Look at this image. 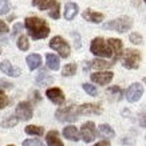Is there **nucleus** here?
<instances>
[{
	"label": "nucleus",
	"instance_id": "1",
	"mask_svg": "<svg viewBox=\"0 0 146 146\" xmlns=\"http://www.w3.org/2000/svg\"><path fill=\"white\" fill-rule=\"evenodd\" d=\"M28 35L31 36L34 40H39V39H44L50 35V27L47 26V23L40 18L36 16H30L26 19L24 22Z\"/></svg>",
	"mask_w": 146,
	"mask_h": 146
},
{
	"label": "nucleus",
	"instance_id": "2",
	"mask_svg": "<svg viewBox=\"0 0 146 146\" xmlns=\"http://www.w3.org/2000/svg\"><path fill=\"white\" fill-rule=\"evenodd\" d=\"M90 51L95 55V56H101V58H111L113 56V51L109 47L107 42L103 38H95L91 42L90 46Z\"/></svg>",
	"mask_w": 146,
	"mask_h": 146
},
{
	"label": "nucleus",
	"instance_id": "3",
	"mask_svg": "<svg viewBox=\"0 0 146 146\" xmlns=\"http://www.w3.org/2000/svg\"><path fill=\"white\" fill-rule=\"evenodd\" d=\"M133 26V20L127 16H121L118 19H114V20H111V22H107L103 24V28L105 30H114L117 32H121V34H123V32L129 31L130 28Z\"/></svg>",
	"mask_w": 146,
	"mask_h": 146
},
{
	"label": "nucleus",
	"instance_id": "4",
	"mask_svg": "<svg viewBox=\"0 0 146 146\" xmlns=\"http://www.w3.org/2000/svg\"><path fill=\"white\" fill-rule=\"evenodd\" d=\"M141 52L138 50H126L123 52V56H122V64L126 68L135 70L141 64Z\"/></svg>",
	"mask_w": 146,
	"mask_h": 146
},
{
	"label": "nucleus",
	"instance_id": "5",
	"mask_svg": "<svg viewBox=\"0 0 146 146\" xmlns=\"http://www.w3.org/2000/svg\"><path fill=\"white\" fill-rule=\"evenodd\" d=\"M78 115H79L78 107L72 106V105L71 106H66V107H60L55 113L56 119L60 121V122H75L78 119Z\"/></svg>",
	"mask_w": 146,
	"mask_h": 146
},
{
	"label": "nucleus",
	"instance_id": "6",
	"mask_svg": "<svg viewBox=\"0 0 146 146\" xmlns=\"http://www.w3.org/2000/svg\"><path fill=\"white\" fill-rule=\"evenodd\" d=\"M50 47L55 50L56 52H59V55L64 59L70 56V46L62 36H54L50 42Z\"/></svg>",
	"mask_w": 146,
	"mask_h": 146
},
{
	"label": "nucleus",
	"instance_id": "7",
	"mask_svg": "<svg viewBox=\"0 0 146 146\" xmlns=\"http://www.w3.org/2000/svg\"><path fill=\"white\" fill-rule=\"evenodd\" d=\"M18 119L30 121L32 118V106L28 102H20L16 106V115Z\"/></svg>",
	"mask_w": 146,
	"mask_h": 146
},
{
	"label": "nucleus",
	"instance_id": "8",
	"mask_svg": "<svg viewBox=\"0 0 146 146\" xmlns=\"http://www.w3.org/2000/svg\"><path fill=\"white\" fill-rule=\"evenodd\" d=\"M142 94H143V86L141 83H133L126 90V99L133 103V102H137L138 99H141Z\"/></svg>",
	"mask_w": 146,
	"mask_h": 146
},
{
	"label": "nucleus",
	"instance_id": "9",
	"mask_svg": "<svg viewBox=\"0 0 146 146\" xmlns=\"http://www.w3.org/2000/svg\"><path fill=\"white\" fill-rule=\"evenodd\" d=\"M80 134H82V138H83L84 142H91L94 141V138L97 135V130H95V123L89 121L86 123L82 125V129H80Z\"/></svg>",
	"mask_w": 146,
	"mask_h": 146
},
{
	"label": "nucleus",
	"instance_id": "10",
	"mask_svg": "<svg viewBox=\"0 0 146 146\" xmlns=\"http://www.w3.org/2000/svg\"><path fill=\"white\" fill-rule=\"evenodd\" d=\"M107 44H109V47L113 51V62H111V64H114L121 58V55H122V50H123L122 40L115 39V38H110V39L107 40Z\"/></svg>",
	"mask_w": 146,
	"mask_h": 146
},
{
	"label": "nucleus",
	"instance_id": "11",
	"mask_svg": "<svg viewBox=\"0 0 146 146\" xmlns=\"http://www.w3.org/2000/svg\"><path fill=\"white\" fill-rule=\"evenodd\" d=\"M46 95L50 101L55 105H63L64 103V94L59 87H51L46 91Z\"/></svg>",
	"mask_w": 146,
	"mask_h": 146
},
{
	"label": "nucleus",
	"instance_id": "12",
	"mask_svg": "<svg viewBox=\"0 0 146 146\" xmlns=\"http://www.w3.org/2000/svg\"><path fill=\"white\" fill-rule=\"evenodd\" d=\"M114 74L111 71H105V72H95V74H91V80L95 82V83L101 84V86H105V84L110 83L111 79H113Z\"/></svg>",
	"mask_w": 146,
	"mask_h": 146
},
{
	"label": "nucleus",
	"instance_id": "13",
	"mask_svg": "<svg viewBox=\"0 0 146 146\" xmlns=\"http://www.w3.org/2000/svg\"><path fill=\"white\" fill-rule=\"evenodd\" d=\"M79 114H101L102 107L101 105H95V103H84L78 106Z\"/></svg>",
	"mask_w": 146,
	"mask_h": 146
},
{
	"label": "nucleus",
	"instance_id": "14",
	"mask_svg": "<svg viewBox=\"0 0 146 146\" xmlns=\"http://www.w3.org/2000/svg\"><path fill=\"white\" fill-rule=\"evenodd\" d=\"M0 70L3 74L8 76H19L20 75V70H19L18 67H13L8 60H3V62L0 63Z\"/></svg>",
	"mask_w": 146,
	"mask_h": 146
},
{
	"label": "nucleus",
	"instance_id": "15",
	"mask_svg": "<svg viewBox=\"0 0 146 146\" xmlns=\"http://www.w3.org/2000/svg\"><path fill=\"white\" fill-rule=\"evenodd\" d=\"M105 18V15L101 12H95L93 9H87V11H84L83 12V19L86 20H89L91 23H101Z\"/></svg>",
	"mask_w": 146,
	"mask_h": 146
},
{
	"label": "nucleus",
	"instance_id": "16",
	"mask_svg": "<svg viewBox=\"0 0 146 146\" xmlns=\"http://www.w3.org/2000/svg\"><path fill=\"white\" fill-rule=\"evenodd\" d=\"M46 139H47V145L48 146H64L63 145V142L60 141L59 133H58L56 130H51V131H48L47 135H46Z\"/></svg>",
	"mask_w": 146,
	"mask_h": 146
},
{
	"label": "nucleus",
	"instance_id": "17",
	"mask_svg": "<svg viewBox=\"0 0 146 146\" xmlns=\"http://www.w3.org/2000/svg\"><path fill=\"white\" fill-rule=\"evenodd\" d=\"M27 64H28V68L31 71L36 70L42 64V56L39 54H32L30 56H27Z\"/></svg>",
	"mask_w": 146,
	"mask_h": 146
},
{
	"label": "nucleus",
	"instance_id": "18",
	"mask_svg": "<svg viewBox=\"0 0 146 146\" xmlns=\"http://www.w3.org/2000/svg\"><path fill=\"white\" fill-rule=\"evenodd\" d=\"M78 5L75 3H67L66 4V8H64V18L67 20H72V19L76 16V13H78Z\"/></svg>",
	"mask_w": 146,
	"mask_h": 146
},
{
	"label": "nucleus",
	"instance_id": "19",
	"mask_svg": "<svg viewBox=\"0 0 146 146\" xmlns=\"http://www.w3.org/2000/svg\"><path fill=\"white\" fill-rule=\"evenodd\" d=\"M63 135H64L67 139H70V141H78V139H79V133H78V130H76L75 126H67V127H64Z\"/></svg>",
	"mask_w": 146,
	"mask_h": 146
},
{
	"label": "nucleus",
	"instance_id": "20",
	"mask_svg": "<svg viewBox=\"0 0 146 146\" xmlns=\"http://www.w3.org/2000/svg\"><path fill=\"white\" fill-rule=\"evenodd\" d=\"M32 4L42 11H44V9L52 8L56 4V0H32Z\"/></svg>",
	"mask_w": 146,
	"mask_h": 146
},
{
	"label": "nucleus",
	"instance_id": "21",
	"mask_svg": "<svg viewBox=\"0 0 146 146\" xmlns=\"http://www.w3.org/2000/svg\"><path fill=\"white\" fill-rule=\"evenodd\" d=\"M89 64H86L84 66V70H89V68H98V70H101V68H107V67L113 66L111 63L106 62V60H101V59H95L93 62H87Z\"/></svg>",
	"mask_w": 146,
	"mask_h": 146
},
{
	"label": "nucleus",
	"instance_id": "22",
	"mask_svg": "<svg viewBox=\"0 0 146 146\" xmlns=\"http://www.w3.org/2000/svg\"><path fill=\"white\" fill-rule=\"evenodd\" d=\"M46 62H47V67L50 70H58L59 66H60V62H59V58L55 56L54 54H47L46 55Z\"/></svg>",
	"mask_w": 146,
	"mask_h": 146
},
{
	"label": "nucleus",
	"instance_id": "23",
	"mask_svg": "<svg viewBox=\"0 0 146 146\" xmlns=\"http://www.w3.org/2000/svg\"><path fill=\"white\" fill-rule=\"evenodd\" d=\"M36 83L39 84V86H44V84H50L52 83V78L47 74V71L44 68H42L39 72V75L36 78Z\"/></svg>",
	"mask_w": 146,
	"mask_h": 146
},
{
	"label": "nucleus",
	"instance_id": "24",
	"mask_svg": "<svg viewBox=\"0 0 146 146\" xmlns=\"http://www.w3.org/2000/svg\"><path fill=\"white\" fill-rule=\"evenodd\" d=\"M99 133H101L102 135L107 137V138H113L115 135L113 127H111V126H109V125H106V123H102L101 126H99Z\"/></svg>",
	"mask_w": 146,
	"mask_h": 146
},
{
	"label": "nucleus",
	"instance_id": "25",
	"mask_svg": "<svg viewBox=\"0 0 146 146\" xmlns=\"http://www.w3.org/2000/svg\"><path fill=\"white\" fill-rule=\"evenodd\" d=\"M26 133L30 134V135H43L44 134V130L40 126H35V125H30L26 127Z\"/></svg>",
	"mask_w": 146,
	"mask_h": 146
},
{
	"label": "nucleus",
	"instance_id": "26",
	"mask_svg": "<svg viewBox=\"0 0 146 146\" xmlns=\"http://www.w3.org/2000/svg\"><path fill=\"white\" fill-rule=\"evenodd\" d=\"M75 72H76V64L75 63H70V64H66V66H64V68H63V71H62V75L71 76V75H74Z\"/></svg>",
	"mask_w": 146,
	"mask_h": 146
},
{
	"label": "nucleus",
	"instance_id": "27",
	"mask_svg": "<svg viewBox=\"0 0 146 146\" xmlns=\"http://www.w3.org/2000/svg\"><path fill=\"white\" fill-rule=\"evenodd\" d=\"M18 118L15 117V115H8V117H5V119L1 122V125H3V127H13L15 125L18 123Z\"/></svg>",
	"mask_w": 146,
	"mask_h": 146
},
{
	"label": "nucleus",
	"instance_id": "28",
	"mask_svg": "<svg viewBox=\"0 0 146 146\" xmlns=\"http://www.w3.org/2000/svg\"><path fill=\"white\" fill-rule=\"evenodd\" d=\"M18 48L22 50V51H27V50L30 48V42L27 39V36L22 35L18 39Z\"/></svg>",
	"mask_w": 146,
	"mask_h": 146
},
{
	"label": "nucleus",
	"instance_id": "29",
	"mask_svg": "<svg viewBox=\"0 0 146 146\" xmlns=\"http://www.w3.org/2000/svg\"><path fill=\"white\" fill-rule=\"evenodd\" d=\"M83 89H84V91L89 94V95H91V97L97 95V93H98L97 87H95L94 84H90V83H84L83 84Z\"/></svg>",
	"mask_w": 146,
	"mask_h": 146
},
{
	"label": "nucleus",
	"instance_id": "30",
	"mask_svg": "<svg viewBox=\"0 0 146 146\" xmlns=\"http://www.w3.org/2000/svg\"><path fill=\"white\" fill-rule=\"evenodd\" d=\"M9 1L8 0H0V15H5L9 11Z\"/></svg>",
	"mask_w": 146,
	"mask_h": 146
},
{
	"label": "nucleus",
	"instance_id": "31",
	"mask_svg": "<svg viewBox=\"0 0 146 146\" xmlns=\"http://www.w3.org/2000/svg\"><path fill=\"white\" fill-rule=\"evenodd\" d=\"M130 42L134 43V44H142V43H143V38H142L139 34H137V32H133V34L130 35Z\"/></svg>",
	"mask_w": 146,
	"mask_h": 146
},
{
	"label": "nucleus",
	"instance_id": "32",
	"mask_svg": "<svg viewBox=\"0 0 146 146\" xmlns=\"http://www.w3.org/2000/svg\"><path fill=\"white\" fill-rule=\"evenodd\" d=\"M48 15H50V18H52V19H59V4L58 3L54 5L52 8H50Z\"/></svg>",
	"mask_w": 146,
	"mask_h": 146
},
{
	"label": "nucleus",
	"instance_id": "33",
	"mask_svg": "<svg viewBox=\"0 0 146 146\" xmlns=\"http://www.w3.org/2000/svg\"><path fill=\"white\" fill-rule=\"evenodd\" d=\"M7 105H8V98H7V95L3 93V90H0V110L4 109Z\"/></svg>",
	"mask_w": 146,
	"mask_h": 146
},
{
	"label": "nucleus",
	"instance_id": "34",
	"mask_svg": "<svg viewBox=\"0 0 146 146\" xmlns=\"http://www.w3.org/2000/svg\"><path fill=\"white\" fill-rule=\"evenodd\" d=\"M23 146H44L39 139H26L23 142Z\"/></svg>",
	"mask_w": 146,
	"mask_h": 146
},
{
	"label": "nucleus",
	"instance_id": "35",
	"mask_svg": "<svg viewBox=\"0 0 146 146\" xmlns=\"http://www.w3.org/2000/svg\"><path fill=\"white\" fill-rule=\"evenodd\" d=\"M9 30H8V26L5 24L3 20H0V36L1 35H4V34H7Z\"/></svg>",
	"mask_w": 146,
	"mask_h": 146
},
{
	"label": "nucleus",
	"instance_id": "36",
	"mask_svg": "<svg viewBox=\"0 0 146 146\" xmlns=\"http://www.w3.org/2000/svg\"><path fill=\"white\" fill-rule=\"evenodd\" d=\"M13 84L8 80H4V79H0V87L1 89H12Z\"/></svg>",
	"mask_w": 146,
	"mask_h": 146
},
{
	"label": "nucleus",
	"instance_id": "37",
	"mask_svg": "<svg viewBox=\"0 0 146 146\" xmlns=\"http://www.w3.org/2000/svg\"><path fill=\"white\" fill-rule=\"evenodd\" d=\"M22 24H20V23H18V24H15V27H13V31H12V36H15L16 35V34H18L19 32V30H20V28H22Z\"/></svg>",
	"mask_w": 146,
	"mask_h": 146
},
{
	"label": "nucleus",
	"instance_id": "38",
	"mask_svg": "<svg viewBox=\"0 0 146 146\" xmlns=\"http://www.w3.org/2000/svg\"><path fill=\"white\" fill-rule=\"evenodd\" d=\"M109 93H117V95L121 97V89L117 87V86H115V87H110V89H109Z\"/></svg>",
	"mask_w": 146,
	"mask_h": 146
},
{
	"label": "nucleus",
	"instance_id": "39",
	"mask_svg": "<svg viewBox=\"0 0 146 146\" xmlns=\"http://www.w3.org/2000/svg\"><path fill=\"white\" fill-rule=\"evenodd\" d=\"M94 146H110V142L109 141H101V142H98V143H95Z\"/></svg>",
	"mask_w": 146,
	"mask_h": 146
},
{
	"label": "nucleus",
	"instance_id": "40",
	"mask_svg": "<svg viewBox=\"0 0 146 146\" xmlns=\"http://www.w3.org/2000/svg\"><path fill=\"white\" fill-rule=\"evenodd\" d=\"M8 146H13V145H8Z\"/></svg>",
	"mask_w": 146,
	"mask_h": 146
},
{
	"label": "nucleus",
	"instance_id": "41",
	"mask_svg": "<svg viewBox=\"0 0 146 146\" xmlns=\"http://www.w3.org/2000/svg\"><path fill=\"white\" fill-rule=\"evenodd\" d=\"M0 54H1V50H0Z\"/></svg>",
	"mask_w": 146,
	"mask_h": 146
},
{
	"label": "nucleus",
	"instance_id": "42",
	"mask_svg": "<svg viewBox=\"0 0 146 146\" xmlns=\"http://www.w3.org/2000/svg\"><path fill=\"white\" fill-rule=\"evenodd\" d=\"M143 1H145V0H143Z\"/></svg>",
	"mask_w": 146,
	"mask_h": 146
}]
</instances>
